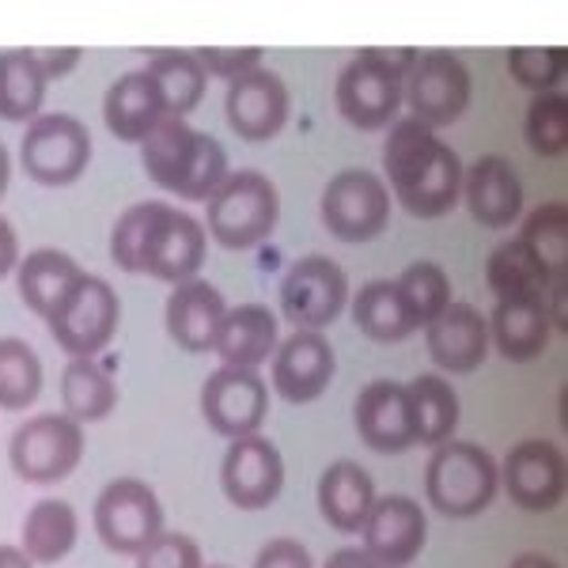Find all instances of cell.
I'll return each mask as SVG.
<instances>
[{
	"mask_svg": "<svg viewBox=\"0 0 568 568\" xmlns=\"http://www.w3.org/2000/svg\"><path fill=\"white\" fill-rule=\"evenodd\" d=\"M281 315L296 329H326L349 304V277L326 254H304L281 281Z\"/></svg>",
	"mask_w": 568,
	"mask_h": 568,
	"instance_id": "7c38bea8",
	"label": "cell"
},
{
	"mask_svg": "<svg viewBox=\"0 0 568 568\" xmlns=\"http://www.w3.org/2000/svg\"><path fill=\"white\" fill-rule=\"evenodd\" d=\"M16 265H20V235H16L12 220L0 213V277H8Z\"/></svg>",
	"mask_w": 568,
	"mask_h": 568,
	"instance_id": "bcb514c9",
	"label": "cell"
},
{
	"mask_svg": "<svg viewBox=\"0 0 568 568\" xmlns=\"http://www.w3.org/2000/svg\"><path fill=\"white\" fill-rule=\"evenodd\" d=\"M288 110H292L288 84L273 69L258 65L227 84V99H224L227 125L246 144L273 141L288 125Z\"/></svg>",
	"mask_w": 568,
	"mask_h": 568,
	"instance_id": "ac0fdd59",
	"label": "cell"
},
{
	"mask_svg": "<svg viewBox=\"0 0 568 568\" xmlns=\"http://www.w3.org/2000/svg\"><path fill=\"white\" fill-rule=\"evenodd\" d=\"M0 568H34V561L23 554L20 546H8V542H0Z\"/></svg>",
	"mask_w": 568,
	"mask_h": 568,
	"instance_id": "c3c4849f",
	"label": "cell"
},
{
	"mask_svg": "<svg viewBox=\"0 0 568 568\" xmlns=\"http://www.w3.org/2000/svg\"><path fill=\"white\" fill-rule=\"evenodd\" d=\"M155 201H141V205H130L122 216L114 220V232H110V258L122 273H141V243L144 232H149Z\"/></svg>",
	"mask_w": 568,
	"mask_h": 568,
	"instance_id": "60d3db41",
	"label": "cell"
},
{
	"mask_svg": "<svg viewBox=\"0 0 568 568\" xmlns=\"http://www.w3.org/2000/svg\"><path fill=\"white\" fill-rule=\"evenodd\" d=\"M224 315H227L224 292H220L216 284L194 277V281H182L171 288L163 323H168V334L179 349L201 356V353H213Z\"/></svg>",
	"mask_w": 568,
	"mask_h": 568,
	"instance_id": "603a6c76",
	"label": "cell"
},
{
	"mask_svg": "<svg viewBox=\"0 0 568 568\" xmlns=\"http://www.w3.org/2000/svg\"><path fill=\"white\" fill-rule=\"evenodd\" d=\"M409 394V414H414V433L417 444L425 447H439L447 439H455V428L463 420V402L459 390L436 372L417 375L414 383H406Z\"/></svg>",
	"mask_w": 568,
	"mask_h": 568,
	"instance_id": "f546056e",
	"label": "cell"
},
{
	"mask_svg": "<svg viewBox=\"0 0 568 568\" xmlns=\"http://www.w3.org/2000/svg\"><path fill=\"white\" fill-rule=\"evenodd\" d=\"M463 205L481 227L504 232L524 216V182L508 155L485 152L463 175Z\"/></svg>",
	"mask_w": 568,
	"mask_h": 568,
	"instance_id": "ffe728a7",
	"label": "cell"
},
{
	"mask_svg": "<svg viewBox=\"0 0 568 568\" xmlns=\"http://www.w3.org/2000/svg\"><path fill=\"white\" fill-rule=\"evenodd\" d=\"M323 568H383V565H375L361 546H345V549H334Z\"/></svg>",
	"mask_w": 568,
	"mask_h": 568,
	"instance_id": "7dc6e473",
	"label": "cell"
},
{
	"mask_svg": "<svg viewBox=\"0 0 568 568\" xmlns=\"http://www.w3.org/2000/svg\"><path fill=\"white\" fill-rule=\"evenodd\" d=\"M84 447V425H77L69 414H39L12 433L8 463L27 485H58L80 466Z\"/></svg>",
	"mask_w": 568,
	"mask_h": 568,
	"instance_id": "52a82bcc",
	"label": "cell"
},
{
	"mask_svg": "<svg viewBox=\"0 0 568 568\" xmlns=\"http://www.w3.org/2000/svg\"><path fill=\"white\" fill-rule=\"evenodd\" d=\"M273 394L292 406H307V402L323 398L329 379L337 372L334 345L323 329H296L284 337L273 353Z\"/></svg>",
	"mask_w": 568,
	"mask_h": 568,
	"instance_id": "d6986e66",
	"label": "cell"
},
{
	"mask_svg": "<svg viewBox=\"0 0 568 568\" xmlns=\"http://www.w3.org/2000/svg\"><path fill=\"white\" fill-rule=\"evenodd\" d=\"M508 72L516 77L519 88L535 91V95L561 91L568 53L565 45H519V50H508Z\"/></svg>",
	"mask_w": 568,
	"mask_h": 568,
	"instance_id": "ab89813d",
	"label": "cell"
},
{
	"mask_svg": "<svg viewBox=\"0 0 568 568\" xmlns=\"http://www.w3.org/2000/svg\"><path fill=\"white\" fill-rule=\"evenodd\" d=\"M205 254H209L205 224L190 216L186 209L155 201L149 232H144L141 243V273L168 284L194 281L197 270L205 265Z\"/></svg>",
	"mask_w": 568,
	"mask_h": 568,
	"instance_id": "4fadbf2b",
	"label": "cell"
},
{
	"mask_svg": "<svg viewBox=\"0 0 568 568\" xmlns=\"http://www.w3.org/2000/svg\"><path fill=\"white\" fill-rule=\"evenodd\" d=\"M34 58H39L45 80H58V77H69V72L80 65L84 50H80V45H61V50H34Z\"/></svg>",
	"mask_w": 568,
	"mask_h": 568,
	"instance_id": "f6af8a7d",
	"label": "cell"
},
{
	"mask_svg": "<svg viewBox=\"0 0 568 568\" xmlns=\"http://www.w3.org/2000/svg\"><path fill=\"white\" fill-rule=\"evenodd\" d=\"M262 45H201V50H194V58L201 61L205 77H220L232 84L235 77L262 65Z\"/></svg>",
	"mask_w": 568,
	"mask_h": 568,
	"instance_id": "7bdbcfd3",
	"label": "cell"
},
{
	"mask_svg": "<svg viewBox=\"0 0 568 568\" xmlns=\"http://www.w3.org/2000/svg\"><path fill=\"white\" fill-rule=\"evenodd\" d=\"M281 194L262 171H232L205 201V232L224 251H251L277 232Z\"/></svg>",
	"mask_w": 568,
	"mask_h": 568,
	"instance_id": "5b68a950",
	"label": "cell"
},
{
	"mask_svg": "<svg viewBox=\"0 0 568 568\" xmlns=\"http://www.w3.org/2000/svg\"><path fill=\"white\" fill-rule=\"evenodd\" d=\"M95 535L110 554L118 557H136L152 538H160L163 524V504L155 497V489L141 478H114L103 485V493L95 497Z\"/></svg>",
	"mask_w": 568,
	"mask_h": 568,
	"instance_id": "ba28073f",
	"label": "cell"
},
{
	"mask_svg": "<svg viewBox=\"0 0 568 568\" xmlns=\"http://www.w3.org/2000/svg\"><path fill=\"white\" fill-rule=\"evenodd\" d=\"M205 568H232V565H205Z\"/></svg>",
	"mask_w": 568,
	"mask_h": 568,
	"instance_id": "816d5d0a",
	"label": "cell"
},
{
	"mask_svg": "<svg viewBox=\"0 0 568 568\" xmlns=\"http://www.w3.org/2000/svg\"><path fill=\"white\" fill-rule=\"evenodd\" d=\"M136 568H205V557H201V546L190 535L163 530L160 538H152L136 554Z\"/></svg>",
	"mask_w": 568,
	"mask_h": 568,
	"instance_id": "b9f144b4",
	"label": "cell"
},
{
	"mask_svg": "<svg viewBox=\"0 0 568 568\" xmlns=\"http://www.w3.org/2000/svg\"><path fill=\"white\" fill-rule=\"evenodd\" d=\"M270 414V383L251 368H220L201 387V417L224 439L254 436Z\"/></svg>",
	"mask_w": 568,
	"mask_h": 568,
	"instance_id": "5bb4252c",
	"label": "cell"
},
{
	"mask_svg": "<svg viewBox=\"0 0 568 568\" xmlns=\"http://www.w3.org/2000/svg\"><path fill=\"white\" fill-rule=\"evenodd\" d=\"M168 118L160 88L144 69L122 72L103 95V122L106 130L125 144H144L155 125Z\"/></svg>",
	"mask_w": 568,
	"mask_h": 568,
	"instance_id": "d4e9b609",
	"label": "cell"
},
{
	"mask_svg": "<svg viewBox=\"0 0 568 568\" xmlns=\"http://www.w3.org/2000/svg\"><path fill=\"white\" fill-rule=\"evenodd\" d=\"M554 277H561V273H549L530 254V246L524 240L497 243L489 251V262H485V281H489L497 300H542Z\"/></svg>",
	"mask_w": 568,
	"mask_h": 568,
	"instance_id": "4dcf8cb0",
	"label": "cell"
},
{
	"mask_svg": "<svg viewBox=\"0 0 568 568\" xmlns=\"http://www.w3.org/2000/svg\"><path fill=\"white\" fill-rule=\"evenodd\" d=\"M118 323H122V300L114 284L95 273H84L72 284L53 307V315L45 318L53 342L61 345V353H69V361H95L114 342Z\"/></svg>",
	"mask_w": 568,
	"mask_h": 568,
	"instance_id": "8992f818",
	"label": "cell"
},
{
	"mask_svg": "<svg viewBox=\"0 0 568 568\" xmlns=\"http://www.w3.org/2000/svg\"><path fill=\"white\" fill-rule=\"evenodd\" d=\"M425 345H428V356H433V364L439 372L470 375L481 368L485 356L493 349L489 318H485L474 304L452 300V304L425 326Z\"/></svg>",
	"mask_w": 568,
	"mask_h": 568,
	"instance_id": "7402d4cb",
	"label": "cell"
},
{
	"mask_svg": "<svg viewBox=\"0 0 568 568\" xmlns=\"http://www.w3.org/2000/svg\"><path fill=\"white\" fill-rule=\"evenodd\" d=\"M500 489V466L474 439H447L433 447L425 466V497L447 519H474L493 508Z\"/></svg>",
	"mask_w": 568,
	"mask_h": 568,
	"instance_id": "277c9868",
	"label": "cell"
},
{
	"mask_svg": "<svg viewBox=\"0 0 568 568\" xmlns=\"http://www.w3.org/2000/svg\"><path fill=\"white\" fill-rule=\"evenodd\" d=\"M8 182H12V155H8V149L0 144V197L8 194Z\"/></svg>",
	"mask_w": 568,
	"mask_h": 568,
	"instance_id": "f907efd6",
	"label": "cell"
},
{
	"mask_svg": "<svg viewBox=\"0 0 568 568\" xmlns=\"http://www.w3.org/2000/svg\"><path fill=\"white\" fill-rule=\"evenodd\" d=\"M375 497L379 493H375L372 474L353 459L329 463L318 478V511L337 535H361Z\"/></svg>",
	"mask_w": 568,
	"mask_h": 568,
	"instance_id": "484cf974",
	"label": "cell"
},
{
	"mask_svg": "<svg viewBox=\"0 0 568 568\" xmlns=\"http://www.w3.org/2000/svg\"><path fill=\"white\" fill-rule=\"evenodd\" d=\"M508 568H561V565H557L554 557H546V554H519Z\"/></svg>",
	"mask_w": 568,
	"mask_h": 568,
	"instance_id": "681fc988",
	"label": "cell"
},
{
	"mask_svg": "<svg viewBox=\"0 0 568 568\" xmlns=\"http://www.w3.org/2000/svg\"><path fill=\"white\" fill-rule=\"evenodd\" d=\"M220 489L243 511H262L281 497L284 489V455L273 439L243 436L232 439L220 463Z\"/></svg>",
	"mask_w": 568,
	"mask_h": 568,
	"instance_id": "2e32d148",
	"label": "cell"
},
{
	"mask_svg": "<svg viewBox=\"0 0 568 568\" xmlns=\"http://www.w3.org/2000/svg\"><path fill=\"white\" fill-rule=\"evenodd\" d=\"M144 72L155 80L163 99V110L168 118H186L194 114L197 103L205 99L209 77L201 69V61L194 58V50H160L149 58Z\"/></svg>",
	"mask_w": 568,
	"mask_h": 568,
	"instance_id": "836d02e7",
	"label": "cell"
},
{
	"mask_svg": "<svg viewBox=\"0 0 568 568\" xmlns=\"http://www.w3.org/2000/svg\"><path fill=\"white\" fill-rule=\"evenodd\" d=\"M516 240H524L530 246V254H535L549 273H565V265H568V209H565V201H546V205H538L535 213L524 220Z\"/></svg>",
	"mask_w": 568,
	"mask_h": 568,
	"instance_id": "74e56055",
	"label": "cell"
},
{
	"mask_svg": "<svg viewBox=\"0 0 568 568\" xmlns=\"http://www.w3.org/2000/svg\"><path fill=\"white\" fill-rule=\"evenodd\" d=\"M549 315L542 300H497L489 315V342L511 364H530L549 349Z\"/></svg>",
	"mask_w": 568,
	"mask_h": 568,
	"instance_id": "4316f807",
	"label": "cell"
},
{
	"mask_svg": "<svg viewBox=\"0 0 568 568\" xmlns=\"http://www.w3.org/2000/svg\"><path fill=\"white\" fill-rule=\"evenodd\" d=\"M524 136L535 155H565L568 149V95L565 91H546L535 95L524 114Z\"/></svg>",
	"mask_w": 568,
	"mask_h": 568,
	"instance_id": "f35d334b",
	"label": "cell"
},
{
	"mask_svg": "<svg viewBox=\"0 0 568 568\" xmlns=\"http://www.w3.org/2000/svg\"><path fill=\"white\" fill-rule=\"evenodd\" d=\"M466 163L417 118H394L383 141V182L409 216L436 220L463 201Z\"/></svg>",
	"mask_w": 568,
	"mask_h": 568,
	"instance_id": "6da1fadb",
	"label": "cell"
},
{
	"mask_svg": "<svg viewBox=\"0 0 568 568\" xmlns=\"http://www.w3.org/2000/svg\"><path fill=\"white\" fill-rule=\"evenodd\" d=\"M45 72L34 50H4L0 53V118L4 122H27L42 114L45 103Z\"/></svg>",
	"mask_w": 568,
	"mask_h": 568,
	"instance_id": "d6a6232c",
	"label": "cell"
},
{
	"mask_svg": "<svg viewBox=\"0 0 568 568\" xmlns=\"http://www.w3.org/2000/svg\"><path fill=\"white\" fill-rule=\"evenodd\" d=\"M417 58L420 50L414 45H398V50L368 45V50H361L334 84L337 114L364 133L387 130L402 110V84H406V72L414 69Z\"/></svg>",
	"mask_w": 568,
	"mask_h": 568,
	"instance_id": "3957f363",
	"label": "cell"
},
{
	"mask_svg": "<svg viewBox=\"0 0 568 568\" xmlns=\"http://www.w3.org/2000/svg\"><path fill=\"white\" fill-rule=\"evenodd\" d=\"M84 277L80 262L72 254L58 251V246H39L16 265V281H20V300L27 311H34L39 318H50L53 307L61 304V296Z\"/></svg>",
	"mask_w": 568,
	"mask_h": 568,
	"instance_id": "83f0119b",
	"label": "cell"
},
{
	"mask_svg": "<svg viewBox=\"0 0 568 568\" xmlns=\"http://www.w3.org/2000/svg\"><path fill=\"white\" fill-rule=\"evenodd\" d=\"M80 538V516L69 500L45 497L31 504V511L23 516V535L20 549L31 557L34 565H58L72 554Z\"/></svg>",
	"mask_w": 568,
	"mask_h": 568,
	"instance_id": "f1b7e54d",
	"label": "cell"
},
{
	"mask_svg": "<svg viewBox=\"0 0 568 568\" xmlns=\"http://www.w3.org/2000/svg\"><path fill=\"white\" fill-rule=\"evenodd\" d=\"M356 436L379 455H402L417 444L414 414H409L406 383L375 379L353 402Z\"/></svg>",
	"mask_w": 568,
	"mask_h": 568,
	"instance_id": "44dd1931",
	"label": "cell"
},
{
	"mask_svg": "<svg viewBox=\"0 0 568 568\" xmlns=\"http://www.w3.org/2000/svg\"><path fill=\"white\" fill-rule=\"evenodd\" d=\"M42 356L23 337H0V409L23 414L42 394Z\"/></svg>",
	"mask_w": 568,
	"mask_h": 568,
	"instance_id": "d590c367",
	"label": "cell"
},
{
	"mask_svg": "<svg viewBox=\"0 0 568 568\" xmlns=\"http://www.w3.org/2000/svg\"><path fill=\"white\" fill-rule=\"evenodd\" d=\"M402 292V304H406L409 318H414L417 329H425L433 318L452 304V277H447L444 265L436 262H414L394 277Z\"/></svg>",
	"mask_w": 568,
	"mask_h": 568,
	"instance_id": "8d00e7d4",
	"label": "cell"
},
{
	"mask_svg": "<svg viewBox=\"0 0 568 568\" xmlns=\"http://www.w3.org/2000/svg\"><path fill=\"white\" fill-rule=\"evenodd\" d=\"M251 568H315V561H311V549L296 538H273L258 549Z\"/></svg>",
	"mask_w": 568,
	"mask_h": 568,
	"instance_id": "ee69618b",
	"label": "cell"
},
{
	"mask_svg": "<svg viewBox=\"0 0 568 568\" xmlns=\"http://www.w3.org/2000/svg\"><path fill=\"white\" fill-rule=\"evenodd\" d=\"M20 163L39 186H72L91 163V133L77 114H39L23 130Z\"/></svg>",
	"mask_w": 568,
	"mask_h": 568,
	"instance_id": "9c48e42d",
	"label": "cell"
},
{
	"mask_svg": "<svg viewBox=\"0 0 568 568\" xmlns=\"http://www.w3.org/2000/svg\"><path fill=\"white\" fill-rule=\"evenodd\" d=\"M474 95V80L463 58L452 50H428L414 61L402 84V103L409 106V118L425 122L428 130L455 125L466 114Z\"/></svg>",
	"mask_w": 568,
	"mask_h": 568,
	"instance_id": "8fae6325",
	"label": "cell"
},
{
	"mask_svg": "<svg viewBox=\"0 0 568 568\" xmlns=\"http://www.w3.org/2000/svg\"><path fill=\"white\" fill-rule=\"evenodd\" d=\"M353 300V323L364 337L379 345L406 342L414 334V318H409L406 304H402V292L394 281H368Z\"/></svg>",
	"mask_w": 568,
	"mask_h": 568,
	"instance_id": "e575fe53",
	"label": "cell"
},
{
	"mask_svg": "<svg viewBox=\"0 0 568 568\" xmlns=\"http://www.w3.org/2000/svg\"><path fill=\"white\" fill-rule=\"evenodd\" d=\"M364 554L383 568H409L425 554L428 542V519L420 500L406 493H390V497H375L368 519L361 527Z\"/></svg>",
	"mask_w": 568,
	"mask_h": 568,
	"instance_id": "9a60e30c",
	"label": "cell"
},
{
	"mask_svg": "<svg viewBox=\"0 0 568 568\" xmlns=\"http://www.w3.org/2000/svg\"><path fill=\"white\" fill-rule=\"evenodd\" d=\"M318 209H323V224L334 240L372 243L387 232L394 197H390L383 175L349 168V171H342V175H334L326 182Z\"/></svg>",
	"mask_w": 568,
	"mask_h": 568,
	"instance_id": "30bf717a",
	"label": "cell"
},
{
	"mask_svg": "<svg viewBox=\"0 0 568 568\" xmlns=\"http://www.w3.org/2000/svg\"><path fill=\"white\" fill-rule=\"evenodd\" d=\"M500 485L524 511H554L565 500V452L549 439H524L500 463Z\"/></svg>",
	"mask_w": 568,
	"mask_h": 568,
	"instance_id": "e0dca14e",
	"label": "cell"
},
{
	"mask_svg": "<svg viewBox=\"0 0 568 568\" xmlns=\"http://www.w3.org/2000/svg\"><path fill=\"white\" fill-rule=\"evenodd\" d=\"M141 163L155 186L182 201H209L232 171L216 136L194 130L186 118H163L141 144Z\"/></svg>",
	"mask_w": 568,
	"mask_h": 568,
	"instance_id": "7a4b0ae2",
	"label": "cell"
},
{
	"mask_svg": "<svg viewBox=\"0 0 568 568\" xmlns=\"http://www.w3.org/2000/svg\"><path fill=\"white\" fill-rule=\"evenodd\" d=\"M61 406L77 425H99L118 409V383L99 361H69L61 372Z\"/></svg>",
	"mask_w": 568,
	"mask_h": 568,
	"instance_id": "1f68e13d",
	"label": "cell"
},
{
	"mask_svg": "<svg viewBox=\"0 0 568 568\" xmlns=\"http://www.w3.org/2000/svg\"><path fill=\"white\" fill-rule=\"evenodd\" d=\"M281 345V318L265 304H240L227 307L224 323H220L213 353L227 368H251L258 372L265 361H273Z\"/></svg>",
	"mask_w": 568,
	"mask_h": 568,
	"instance_id": "cb8c5ba5",
	"label": "cell"
}]
</instances>
